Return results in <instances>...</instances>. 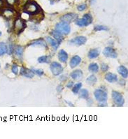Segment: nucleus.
I'll list each match as a JSON object with an SVG mask.
<instances>
[{
	"label": "nucleus",
	"mask_w": 128,
	"mask_h": 139,
	"mask_svg": "<svg viewBox=\"0 0 128 139\" xmlns=\"http://www.w3.org/2000/svg\"><path fill=\"white\" fill-rule=\"evenodd\" d=\"M119 84L120 85H125L126 84V82L125 80L123 79H121V80H120V81H119Z\"/></svg>",
	"instance_id": "nucleus-39"
},
{
	"label": "nucleus",
	"mask_w": 128,
	"mask_h": 139,
	"mask_svg": "<svg viewBox=\"0 0 128 139\" xmlns=\"http://www.w3.org/2000/svg\"><path fill=\"white\" fill-rule=\"evenodd\" d=\"M63 89H64V87H63L62 85H58V87H57L56 90H57V92H58L60 93L63 90Z\"/></svg>",
	"instance_id": "nucleus-36"
},
{
	"label": "nucleus",
	"mask_w": 128,
	"mask_h": 139,
	"mask_svg": "<svg viewBox=\"0 0 128 139\" xmlns=\"http://www.w3.org/2000/svg\"><path fill=\"white\" fill-rule=\"evenodd\" d=\"M112 99L117 106H123L125 104V99L123 96L118 92L113 91L112 92Z\"/></svg>",
	"instance_id": "nucleus-4"
},
{
	"label": "nucleus",
	"mask_w": 128,
	"mask_h": 139,
	"mask_svg": "<svg viewBox=\"0 0 128 139\" xmlns=\"http://www.w3.org/2000/svg\"><path fill=\"white\" fill-rule=\"evenodd\" d=\"M23 51L24 48L23 47L21 46H17L14 48L13 53H15L16 56L18 57L19 59H22L23 55Z\"/></svg>",
	"instance_id": "nucleus-19"
},
{
	"label": "nucleus",
	"mask_w": 128,
	"mask_h": 139,
	"mask_svg": "<svg viewBox=\"0 0 128 139\" xmlns=\"http://www.w3.org/2000/svg\"><path fill=\"white\" fill-rule=\"evenodd\" d=\"M88 70L91 73H97L99 71V66L96 63H91L89 65Z\"/></svg>",
	"instance_id": "nucleus-25"
},
{
	"label": "nucleus",
	"mask_w": 128,
	"mask_h": 139,
	"mask_svg": "<svg viewBox=\"0 0 128 139\" xmlns=\"http://www.w3.org/2000/svg\"><path fill=\"white\" fill-rule=\"evenodd\" d=\"M51 61V57L49 56H41L38 58V62L41 64L42 63H49Z\"/></svg>",
	"instance_id": "nucleus-28"
},
{
	"label": "nucleus",
	"mask_w": 128,
	"mask_h": 139,
	"mask_svg": "<svg viewBox=\"0 0 128 139\" xmlns=\"http://www.w3.org/2000/svg\"><path fill=\"white\" fill-rule=\"evenodd\" d=\"M26 26L27 25H26L25 23L24 22V20H23L20 18H17L16 19V20L14 21L13 30L16 32H17L18 34H19L25 30Z\"/></svg>",
	"instance_id": "nucleus-6"
},
{
	"label": "nucleus",
	"mask_w": 128,
	"mask_h": 139,
	"mask_svg": "<svg viewBox=\"0 0 128 139\" xmlns=\"http://www.w3.org/2000/svg\"><path fill=\"white\" fill-rule=\"evenodd\" d=\"M55 30L61 33L62 35H67L68 34H69L71 31V27L69 24L61 22L56 25Z\"/></svg>",
	"instance_id": "nucleus-5"
},
{
	"label": "nucleus",
	"mask_w": 128,
	"mask_h": 139,
	"mask_svg": "<svg viewBox=\"0 0 128 139\" xmlns=\"http://www.w3.org/2000/svg\"><path fill=\"white\" fill-rule=\"evenodd\" d=\"M86 41V37L83 36H76L72 40H70L69 43V44L74 45V46H82V45L85 44Z\"/></svg>",
	"instance_id": "nucleus-9"
},
{
	"label": "nucleus",
	"mask_w": 128,
	"mask_h": 139,
	"mask_svg": "<svg viewBox=\"0 0 128 139\" xmlns=\"http://www.w3.org/2000/svg\"><path fill=\"white\" fill-rule=\"evenodd\" d=\"M3 4H4V2H3V0H0V8L2 6Z\"/></svg>",
	"instance_id": "nucleus-42"
},
{
	"label": "nucleus",
	"mask_w": 128,
	"mask_h": 139,
	"mask_svg": "<svg viewBox=\"0 0 128 139\" xmlns=\"http://www.w3.org/2000/svg\"><path fill=\"white\" fill-rule=\"evenodd\" d=\"M109 30V28L105 25H95L94 27V31L95 32H100V31H108Z\"/></svg>",
	"instance_id": "nucleus-29"
},
{
	"label": "nucleus",
	"mask_w": 128,
	"mask_h": 139,
	"mask_svg": "<svg viewBox=\"0 0 128 139\" xmlns=\"http://www.w3.org/2000/svg\"><path fill=\"white\" fill-rule=\"evenodd\" d=\"M97 81V78L95 75H91L86 79V83L90 85H94Z\"/></svg>",
	"instance_id": "nucleus-23"
},
{
	"label": "nucleus",
	"mask_w": 128,
	"mask_h": 139,
	"mask_svg": "<svg viewBox=\"0 0 128 139\" xmlns=\"http://www.w3.org/2000/svg\"><path fill=\"white\" fill-rule=\"evenodd\" d=\"M20 75L22 76L26 77V78H32L34 76V74L33 73L32 69H28L27 68L22 67L20 68Z\"/></svg>",
	"instance_id": "nucleus-13"
},
{
	"label": "nucleus",
	"mask_w": 128,
	"mask_h": 139,
	"mask_svg": "<svg viewBox=\"0 0 128 139\" xmlns=\"http://www.w3.org/2000/svg\"><path fill=\"white\" fill-rule=\"evenodd\" d=\"M46 39L47 42H48L49 44L51 45L55 50H57V49H58L60 43H59L55 39H53V38L50 37V36H46Z\"/></svg>",
	"instance_id": "nucleus-22"
},
{
	"label": "nucleus",
	"mask_w": 128,
	"mask_h": 139,
	"mask_svg": "<svg viewBox=\"0 0 128 139\" xmlns=\"http://www.w3.org/2000/svg\"><path fill=\"white\" fill-rule=\"evenodd\" d=\"M105 79L109 83H115L118 81V76L116 74H112V73H107L105 75Z\"/></svg>",
	"instance_id": "nucleus-20"
},
{
	"label": "nucleus",
	"mask_w": 128,
	"mask_h": 139,
	"mask_svg": "<svg viewBox=\"0 0 128 139\" xmlns=\"http://www.w3.org/2000/svg\"><path fill=\"white\" fill-rule=\"evenodd\" d=\"M104 55L109 58H116L118 57L117 52L111 47H106L103 50Z\"/></svg>",
	"instance_id": "nucleus-11"
},
{
	"label": "nucleus",
	"mask_w": 128,
	"mask_h": 139,
	"mask_svg": "<svg viewBox=\"0 0 128 139\" xmlns=\"http://www.w3.org/2000/svg\"><path fill=\"white\" fill-rule=\"evenodd\" d=\"M79 97L83 99H88L89 98V92L86 89H81L79 91Z\"/></svg>",
	"instance_id": "nucleus-24"
},
{
	"label": "nucleus",
	"mask_w": 128,
	"mask_h": 139,
	"mask_svg": "<svg viewBox=\"0 0 128 139\" xmlns=\"http://www.w3.org/2000/svg\"><path fill=\"white\" fill-rule=\"evenodd\" d=\"M15 13H16L14 11V10H13L12 9H10V8H5V9H3L2 10V15L8 21L10 20L11 19L14 18Z\"/></svg>",
	"instance_id": "nucleus-10"
},
{
	"label": "nucleus",
	"mask_w": 128,
	"mask_h": 139,
	"mask_svg": "<svg viewBox=\"0 0 128 139\" xmlns=\"http://www.w3.org/2000/svg\"><path fill=\"white\" fill-rule=\"evenodd\" d=\"M99 53H100V50H99V48L92 49V50H90L88 52V57L89 59L93 60V59L97 57L99 55Z\"/></svg>",
	"instance_id": "nucleus-17"
},
{
	"label": "nucleus",
	"mask_w": 128,
	"mask_h": 139,
	"mask_svg": "<svg viewBox=\"0 0 128 139\" xmlns=\"http://www.w3.org/2000/svg\"><path fill=\"white\" fill-rule=\"evenodd\" d=\"M82 87V83H76L75 85H74L72 88V92L74 94H77L79 92L81 88Z\"/></svg>",
	"instance_id": "nucleus-26"
},
{
	"label": "nucleus",
	"mask_w": 128,
	"mask_h": 139,
	"mask_svg": "<svg viewBox=\"0 0 128 139\" xmlns=\"http://www.w3.org/2000/svg\"><path fill=\"white\" fill-rule=\"evenodd\" d=\"M78 18L77 14L70 13H67L65 15H63L60 18L61 22L65 23H71L74 20H76Z\"/></svg>",
	"instance_id": "nucleus-8"
},
{
	"label": "nucleus",
	"mask_w": 128,
	"mask_h": 139,
	"mask_svg": "<svg viewBox=\"0 0 128 139\" xmlns=\"http://www.w3.org/2000/svg\"><path fill=\"white\" fill-rule=\"evenodd\" d=\"M67 79V76L66 75H62V76H61L60 77V81L62 82L65 81Z\"/></svg>",
	"instance_id": "nucleus-38"
},
{
	"label": "nucleus",
	"mask_w": 128,
	"mask_h": 139,
	"mask_svg": "<svg viewBox=\"0 0 128 139\" xmlns=\"http://www.w3.org/2000/svg\"><path fill=\"white\" fill-rule=\"evenodd\" d=\"M28 0H15L14 2L20 6H24L27 3Z\"/></svg>",
	"instance_id": "nucleus-30"
},
{
	"label": "nucleus",
	"mask_w": 128,
	"mask_h": 139,
	"mask_svg": "<svg viewBox=\"0 0 128 139\" xmlns=\"http://www.w3.org/2000/svg\"><path fill=\"white\" fill-rule=\"evenodd\" d=\"M50 2H51V4H54L55 3L59 2L60 0H50Z\"/></svg>",
	"instance_id": "nucleus-40"
},
{
	"label": "nucleus",
	"mask_w": 128,
	"mask_h": 139,
	"mask_svg": "<svg viewBox=\"0 0 128 139\" xmlns=\"http://www.w3.org/2000/svg\"><path fill=\"white\" fill-rule=\"evenodd\" d=\"M11 71L15 75H17L18 74V65L16 64H13L12 65Z\"/></svg>",
	"instance_id": "nucleus-31"
},
{
	"label": "nucleus",
	"mask_w": 128,
	"mask_h": 139,
	"mask_svg": "<svg viewBox=\"0 0 128 139\" xmlns=\"http://www.w3.org/2000/svg\"><path fill=\"white\" fill-rule=\"evenodd\" d=\"M94 96L96 100L99 103H106L108 99V95L106 90L105 89L99 88L97 89L94 92Z\"/></svg>",
	"instance_id": "nucleus-2"
},
{
	"label": "nucleus",
	"mask_w": 128,
	"mask_h": 139,
	"mask_svg": "<svg viewBox=\"0 0 128 139\" xmlns=\"http://www.w3.org/2000/svg\"><path fill=\"white\" fill-rule=\"evenodd\" d=\"M1 35H2V32L0 31V36H1Z\"/></svg>",
	"instance_id": "nucleus-43"
},
{
	"label": "nucleus",
	"mask_w": 128,
	"mask_h": 139,
	"mask_svg": "<svg viewBox=\"0 0 128 139\" xmlns=\"http://www.w3.org/2000/svg\"><path fill=\"white\" fill-rule=\"evenodd\" d=\"M81 62V58L79 56H74V57L71 59V60H70L69 62L70 67L74 69V68H75L76 67H77Z\"/></svg>",
	"instance_id": "nucleus-15"
},
{
	"label": "nucleus",
	"mask_w": 128,
	"mask_h": 139,
	"mask_svg": "<svg viewBox=\"0 0 128 139\" xmlns=\"http://www.w3.org/2000/svg\"><path fill=\"white\" fill-rule=\"evenodd\" d=\"M74 85V82L69 81V82H68V83L67 84L66 87H67V88H72V87H73Z\"/></svg>",
	"instance_id": "nucleus-37"
},
{
	"label": "nucleus",
	"mask_w": 128,
	"mask_h": 139,
	"mask_svg": "<svg viewBox=\"0 0 128 139\" xmlns=\"http://www.w3.org/2000/svg\"><path fill=\"white\" fill-rule=\"evenodd\" d=\"M23 9L24 11L26 13L31 15V16L37 14L41 11V7L37 4V3L34 2H31L27 3L24 6Z\"/></svg>",
	"instance_id": "nucleus-1"
},
{
	"label": "nucleus",
	"mask_w": 128,
	"mask_h": 139,
	"mask_svg": "<svg viewBox=\"0 0 128 139\" xmlns=\"http://www.w3.org/2000/svg\"><path fill=\"white\" fill-rule=\"evenodd\" d=\"M50 69H51L52 74L55 76H58L60 74H61L63 71V67H62V65L57 62H52L51 66H50Z\"/></svg>",
	"instance_id": "nucleus-7"
},
{
	"label": "nucleus",
	"mask_w": 128,
	"mask_h": 139,
	"mask_svg": "<svg viewBox=\"0 0 128 139\" xmlns=\"http://www.w3.org/2000/svg\"><path fill=\"white\" fill-rule=\"evenodd\" d=\"M32 71H33V73L34 74L38 75L39 76H41L42 75L44 74V71L42 69H32Z\"/></svg>",
	"instance_id": "nucleus-32"
},
{
	"label": "nucleus",
	"mask_w": 128,
	"mask_h": 139,
	"mask_svg": "<svg viewBox=\"0 0 128 139\" xmlns=\"http://www.w3.org/2000/svg\"><path fill=\"white\" fill-rule=\"evenodd\" d=\"M7 46L3 42H0V56L4 55L7 53Z\"/></svg>",
	"instance_id": "nucleus-27"
},
{
	"label": "nucleus",
	"mask_w": 128,
	"mask_h": 139,
	"mask_svg": "<svg viewBox=\"0 0 128 139\" xmlns=\"http://www.w3.org/2000/svg\"><path fill=\"white\" fill-rule=\"evenodd\" d=\"M27 46H41L44 48H47V43L43 39L34 40L28 43Z\"/></svg>",
	"instance_id": "nucleus-12"
},
{
	"label": "nucleus",
	"mask_w": 128,
	"mask_h": 139,
	"mask_svg": "<svg viewBox=\"0 0 128 139\" xmlns=\"http://www.w3.org/2000/svg\"><path fill=\"white\" fill-rule=\"evenodd\" d=\"M93 16L90 13H86L84 15L82 18H77L75 20V24L79 27H86L90 25L93 23Z\"/></svg>",
	"instance_id": "nucleus-3"
},
{
	"label": "nucleus",
	"mask_w": 128,
	"mask_h": 139,
	"mask_svg": "<svg viewBox=\"0 0 128 139\" xmlns=\"http://www.w3.org/2000/svg\"><path fill=\"white\" fill-rule=\"evenodd\" d=\"M58 59L59 60L62 62L65 63L68 60V54L67 53V52L62 50V49L59 51Z\"/></svg>",
	"instance_id": "nucleus-18"
},
{
	"label": "nucleus",
	"mask_w": 128,
	"mask_h": 139,
	"mask_svg": "<svg viewBox=\"0 0 128 139\" xmlns=\"http://www.w3.org/2000/svg\"><path fill=\"white\" fill-rule=\"evenodd\" d=\"M14 50V47L13 46V45L10 44L9 46V48H7V53L9 54V55H12L13 53Z\"/></svg>",
	"instance_id": "nucleus-35"
},
{
	"label": "nucleus",
	"mask_w": 128,
	"mask_h": 139,
	"mask_svg": "<svg viewBox=\"0 0 128 139\" xmlns=\"http://www.w3.org/2000/svg\"><path fill=\"white\" fill-rule=\"evenodd\" d=\"M101 69H102V71L103 72H106L109 69V65L106 64L102 63V64H101Z\"/></svg>",
	"instance_id": "nucleus-33"
},
{
	"label": "nucleus",
	"mask_w": 128,
	"mask_h": 139,
	"mask_svg": "<svg viewBox=\"0 0 128 139\" xmlns=\"http://www.w3.org/2000/svg\"><path fill=\"white\" fill-rule=\"evenodd\" d=\"M70 76L72 79L75 81H79L80 79H81L83 76V73L81 70L76 69L75 71H73L71 74H70Z\"/></svg>",
	"instance_id": "nucleus-14"
},
{
	"label": "nucleus",
	"mask_w": 128,
	"mask_h": 139,
	"mask_svg": "<svg viewBox=\"0 0 128 139\" xmlns=\"http://www.w3.org/2000/svg\"><path fill=\"white\" fill-rule=\"evenodd\" d=\"M50 34L53 36L54 39L58 42L59 43H60L61 42L63 41V39H64L63 35L61 33L59 32H58L57 30H52Z\"/></svg>",
	"instance_id": "nucleus-16"
},
{
	"label": "nucleus",
	"mask_w": 128,
	"mask_h": 139,
	"mask_svg": "<svg viewBox=\"0 0 128 139\" xmlns=\"http://www.w3.org/2000/svg\"><path fill=\"white\" fill-rule=\"evenodd\" d=\"M0 68H1V64H0Z\"/></svg>",
	"instance_id": "nucleus-44"
},
{
	"label": "nucleus",
	"mask_w": 128,
	"mask_h": 139,
	"mask_svg": "<svg viewBox=\"0 0 128 139\" xmlns=\"http://www.w3.org/2000/svg\"><path fill=\"white\" fill-rule=\"evenodd\" d=\"M86 8L87 5L86 4H83L78 6H77V9H78V11H83L84 10L86 9Z\"/></svg>",
	"instance_id": "nucleus-34"
},
{
	"label": "nucleus",
	"mask_w": 128,
	"mask_h": 139,
	"mask_svg": "<svg viewBox=\"0 0 128 139\" xmlns=\"http://www.w3.org/2000/svg\"><path fill=\"white\" fill-rule=\"evenodd\" d=\"M118 72L119 73V74L123 78H127L128 77V70L127 69L124 67V66H120L117 69Z\"/></svg>",
	"instance_id": "nucleus-21"
},
{
	"label": "nucleus",
	"mask_w": 128,
	"mask_h": 139,
	"mask_svg": "<svg viewBox=\"0 0 128 139\" xmlns=\"http://www.w3.org/2000/svg\"><path fill=\"white\" fill-rule=\"evenodd\" d=\"M66 102L67 103L68 105H69V106H74V105H73V104H72V102L67 101H66Z\"/></svg>",
	"instance_id": "nucleus-41"
}]
</instances>
